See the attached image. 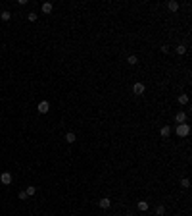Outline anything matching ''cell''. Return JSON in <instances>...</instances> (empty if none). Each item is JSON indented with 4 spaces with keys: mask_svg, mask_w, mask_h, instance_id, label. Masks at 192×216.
Here are the masks:
<instances>
[{
    "mask_svg": "<svg viewBox=\"0 0 192 216\" xmlns=\"http://www.w3.org/2000/svg\"><path fill=\"white\" fill-rule=\"evenodd\" d=\"M175 133H177L179 137H186V135L190 133V125H188V124H177Z\"/></svg>",
    "mask_w": 192,
    "mask_h": 216,
    "instance_id": "1",
    "label": "cell"
},
{
    "mask_svg": "<svg viewBox=\"0 0 192 216\" xmlns=\"http://www.w3.org/2000/svg\"><path fill=\"white\" fill-rule=\"evenodd\" d=\"M37 110H39V114H48V112H50V104H48V101H41L39 106H37Z\"/></svg>",
    "mask_w": 192,
    "mask_h": 216,
    "instance_id": "2",
    "label": "cell"
},
{
    "mask_svg": "<svg viewBox=\"0 0 192 216\" xmlns=\"http://www.w3.org/2000/svg\"><path fill=\"white\" fill-rule=\"evenodd\" d=\"M144 91H146V87H144V83H135V85H133V93L137 95V97L144 95Z\"/></svg>",
    "mask_w": 192,
    "mask_h": 216,
    "instance_id": "3",
    "label": "cell"
},
{
    "mask_svg": "<svg viewBox=\"0 0 192 216\" xmlns=\"http://www.w3.org/2000/svg\"><path fill=\"white\" fill-rule=\"evenodd\" d=\"M0 181H2L4 185H10V183H12V174H10V172H2V176H0Z\"/></svg>",
    "mask_w": 192,
    "mask_h": 216,
    "instance_id": "4",
    "label": "cell"
},
{
    "mask_svg": "<svg viewBox=\"0 0 192 216\" xmlns=\"http://www.w3.org/2000/svg\"><path fill=\"white\" fill-rule=\"evenodd\" d=\"M98 207L104 208V210H108V208L111 207V201H110L108 197H104V199H100V201H98Z\"/></svg>",
    "mask_w": 192,
    "mask_h": 216,
    "instance_id": "5",
    "label": "cell"
},
{
    "mask_svg": "<svg viewBox=\"0 0 192 216\" xmlns=\"http://www.w3.org/2000/svg\"><path fill=\"white\" fill-rule=\"evenodd\" d=\"M175 122H177V124H186V114H184V112H177V114H175Z\"/></svg>",
    "mask_w": 192,
    "mask_h": 216,
    "instance_id": "6",
    "label": "cell"
},
{
    "mask_svg": "<svg viewBox=\"0 0 192 216\" xmlns=\"http://www.w3.org/2000/svg\"><path fill=\"white\" fill-rule=\"evenodd\" d=\"M52 10H54L52 2H44V4H42V14H52Z\"/></svg>",
    "mask_w": 192,
    "mask_h": 216,
    "instance_id": "7",
    "label": "cell"
},
{
    "mask_svg": "<svg viewBox=\"0 0 192 216\" xmlns=\"http://www.w3.org/2000/svg\"><path fill=\"white\" fill-rule=\"evenodd\" d=\"M160 135H161V137H165V139H167V137L171 135V127H169V125H163V127L160 129Z\"/></svg>",
    "mask_w": 192,
    "mask_h": 216,
    "instance_id": "8",
    "label": "cell"
},
{
    "mask_svg": "<svg viewBox=\"0 0 192 216\" xmlns=\"http://www.w3.org/2000/svg\"><path fill=\"white\" fill-rule=\"evenodd\" d=\"M137 207H138V210H140V212H146L150 205H148L146 201H138V205H137Z\"/></svg>",
    "mask_w": 192,
    "mask_h": 216,
    "instance_id": "9",
    "label": "cell"
},
{
    "mask_svg": "<svg viewBox=\"0 0 192 216\" xmlns=\"http://www.w3.org/2000/svg\"><path fill=\"white\" fill-rule=\"evenodd\" d=\"M177 101H179V104H188V95H186V93H183V95H179V98H177Z\"/></svg>",
    "mask_w": 192,
    "mask_h": 216,
    "instance_id": "10",
    "label": "cell"
},
{
    "mask_svg": "<svg viewBox=\"0 0 192 216\" xmlns=\"http://www.w3.org/2000/svg\"><path fill=\"white\" fill-rule=\"evenodd\" d=\"M167 8H169V12H177V10H179V2H177V0H171L169 4H167Z\"/></svg>",
    "mask_w": 192,
    "mask_h": 216,
    "instance_id": "11",
    "label": "cell"
},
{
    "mask_svg": "<svg viewBox=\"0 0 192 216\" xmlns=\"http://www.w3.org/2000/svg\"><path fill=\"white\" fill-rule=\"evenodd\" d=\"M0 19H2V21H10V19H12V14H10L8 10H4V12L0 14Z\"/></svg>",
    "mask_w": 192,
    "mask_h": 216,
    "instance_id": "12",
    "label": "cell"
},
{
    "mask_svg": "<svg viewBox=\"0 0 192 216\" xmlns=\"http://www.w3.org/2000/svg\"><path fill=\"white\" fill-rule=\"evenodd\" d=\"M25 193H27V197H33V195L37 193V187H35V185H27V191H25Z\"/></svg>",
    "mask_w": 192,
    "mask_h": 216,
    "instance_id": "13",
    "label": "cell"
},
{
    "mask_svg": "<svg viewBox=\"0 0 192 216\" xmlns=\"http://www.w3.org/2000/svg\"><path fill=\"white\" fill-rule=\"evenodd\" d=\"M75 139H77V137H75V133H73V131L65 133V141H67V143H75Z\"/></svg>",
    "mask_w": 192,
    "mask_h": 216,
    "instance_id": "14",
    "label": "cell"
},
{
    "mask_svg": "<svg viewBox=\"0 0 192 216\" xmlns=\"http://www.w3.org/2000/svg\"><path fill=\"white\" fill-rule=\"evenodd\" d=\"M175 52H177V54H179V56H183V54H184V52H186V46H184V45H179V46H177V48H175Z\"/></svg>",
    "mask_w": 192,
    "mask_h": 216,
    "instance_id": "15",
    "label": "cell"
},
{
    "mask_svg": "<svg viewBox=\"0 0 192 216\" xmlns=\"http://www.w3.org/2000/svg\"><path fill=\"white\" fill-rule=\"evenodd\" d=\"M156 214H158V216L165 214V207H163V205H158V207H156Z\"/></svg>",
    "mask_w": 192,
    "mask_h": 216,
    "instance_id": "16",
    "label": "cell"
},
{
    "mask_svg": "<svg viewBox=\"0 0 192 216\" xmlns=\"http://www.w3.org/2000/svg\"><path fill=\"white\" fill-rule=\"evenodd\" d=\"M127 64L137 66V64H138V58H137V56H129V58H127Z\"/></svg>",
    "mask_w": 192,
    "mask_h": 216,
    "instance_id": "17",
    "label": "cell"
},
{
    "mask_svg": "<svg viewBox=\"0 0 192 216\" xmlns=\"http://www.w3.org/2000/svg\"><path fill=\"white\" fill-rule=\"evenodd\" d=\"M181 187L188 189V187H190V179H188V178H183V179H181Z\"/></svg>",
    "mask_w": 192,
    "mask_h": 216,
    "instance_id": "18",
    "label": "cell"
},
{
    "mask_svg": "<svg viewBox=\"0 0 192 216\" xmlns=\"http://www.w3.org/2000/svg\"><path fill=\"white\" fill-rule=\"evenodd\" d=\"M37 18H39V16L35 14V12H31V14L27 16V19H29V21H37Z\"/></svg>",
    "mask_w": 192,
    "mask_h": 216,
    "instance_id": "19",
    "label": "cell"
},
{
    "mask_svg": "<svg viewBox=\"0 0 192 216\" xmlns=\"http://www.w3.org/2000/svg\"><path fill=\"white\" fill-rule=\"evenodd\" d=\"M19 199H21V201H25V199H27V193H25V191H19Z\"/></svg>",
    "mask_w": 192,
    "mask_h": 216,
    "instance_id": "20",
    "label": "cell"
},
{
    "mask_svg": "<svg viewBox=\"0 0 192 216\" xmlns=\"http://www.w3.org/2000/svg\"><path fill=\"white\" fill-rule=\"evenodd\" d=\"M161 52H163V54H167V52H169V46L163 45V46H161Z\"/></svg>",
    "mask_w": 192,
    "mask_h": 216,
    "instance_id": "21",
    "label": "cell"
},
{
    "mask_svg": "<svg viewBox=\"0 0 192 216\" xmlns=\"http://www.w3.org/2000/svg\"><path fill=\"white\" fill-rule=\"evenodd\" d=\"M127 216H133V214H131V212H127Z\"/></svg>",
    "mask_w": 192,
    "mask_h": 216,
    "instance_id": "22",
    "label": "cell"
}]
</instances>
